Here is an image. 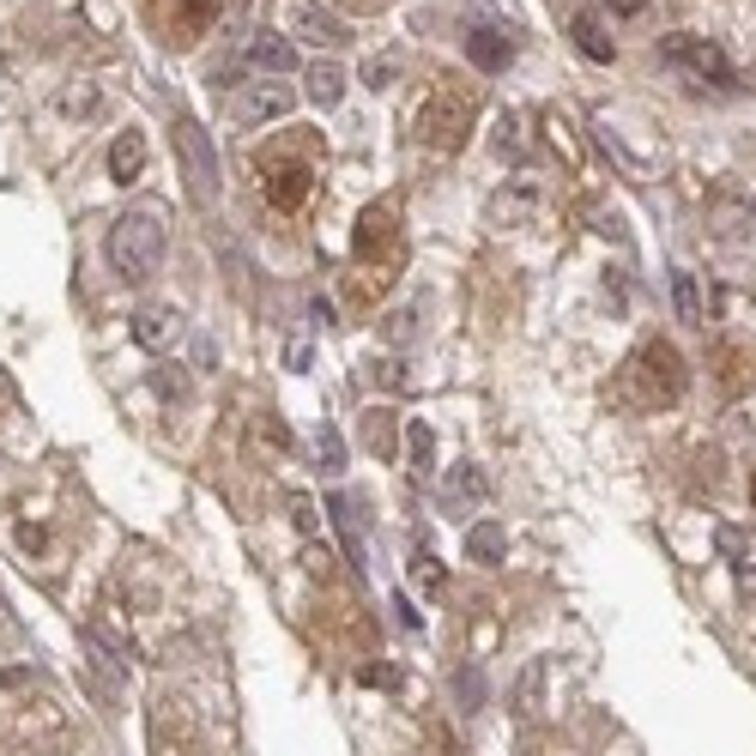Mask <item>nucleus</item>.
Masks as SVG:
<instances>
[{
	"label": "nucleus",
	"instance_id": "nucleus-14",
	"mask_svg": "<svg viewBox=\"0 0 756 756\" xmlns=\"http://www.w3.org/2000/svg\"><path fill=\"white\" fill-rule=\"evenodd\" d=\"M575 49H581L587 61H617V43H612V31L600 25V13H575Z\"/></svg>",
	"mask_w": 756,
	"mask_h": 756
},
{
	"label": "nucleus",
	"instance_id": "nucleus-2",
	"mask_svg": "<svg viewBox=\"0 0 756 756\" xmlns=\"http://www.w3.org/2000/svg\"><path fill=\"white\" fill-rule=\"evenodd\" d=\"M472 116H479V97L454 92V85H436V92L412 109V140L430 145V152H460V145L472 140Z\"/></svg>",
	"mask_w": 756,
	"mask_h": 756
},
{
	"label": "nucleus",
	"instance_id": "nucleus-6",
	"mask_svg": "<svg viewBox=\"0 0 756 756\" xmlns=\"http://www.w3.org/2000/svg\"><path fill=\"white\" fill-rule=\"evenodd\" d=\"M261 188L273 212H303L315 194V164L309 157H261Z\"/></svg>",
	"mask_w": 756,
	"mask_h": 756
},
{
	"label": "nucleus",
	"instance_id": "nucleus-37",
	"mask_svg": "<svg viewBox=\"0 0 756 756\" xmlns=\"http://www.w3.org/2000/svg\"><path fill=\"white\" fill-rule=\"evenodd\" d=\"M751 503H756V472H751Z\"/></svg>",
	"mask_w": 756,
	"mask_h": 756
},
{
	"label": "nucleus",
	"instance_id": "nucleus-18",
	"mask_svg": "<svg viewBox=\"0 0 756 756\" xmlns=\"http://www.w3.org/2000/svg\"><path fill=\"white\" fill-rule=\"evenodd\" d=\"M503 551H509V533L496 521H472L466 527V557L472 563H503Z\"/></svg>",
	"mask_w": 756,
	"mask_h": 756
},
{
	"label": "nucleus",
	"instance_id": "nucleus-1",
	"mask_svg": "<svg viewBox=\"0 0 756 756\" xmlns=\"http://www.w3.org/2000/svg\"><path fill=\"white\" fill-rule=\"evenodd\" d=\"M164 218H157L152 206H133L121 212L116 224H109V267H116L128 285H145V279L164 267Z\"/></svg>",
	"mask_w": 756,
	"mask_h": 756
},
{
	"label": "nucleus",
	"instance_id": "nucleus-35",
	"mask_svg": "<svg viewBox=\"0 0 756 756\" xmlns=\"http://www.w3.org/2000/svg\"><path fill=\"white\" fill-rule=\"evenodd\" d=\"M19 545H25V551H43V545H49V527H19Z\"/></svg>",
	"mask_w": 756,
	"mask_h": 756
},
{
	"label": "nucleus",
	"instance_id": "nucleus-5",
	"mask_svg": "<svg viewBox=\"0 0 756 756\" xmlns=\"http://www.w3.org/2000/svg\"><path fill=\"white\" fill-rule=\"evenodd\" d=\"M176 152H182V176L194 206H218V152H212V133L194 116H176Z\"/></svg>",
	"mask_w": 756,
	"mask_h": 756
},
{
	"label": "nucleus",
	"instance_id": "nucleus-9",
	"mask_svg": "<svg viewBox=\"0 0 756 756\" xmlns=\"http://www.w3.org/2000/svg\"><path fill=\"white\" fill-rule=\"evenodd\" d=\"M291 85H279V79H255L248 92H236L231 97V116L243 121V128H255V121H279V116H291Z\"/></svg>",
	"mask_w": 756,
	"mask_h": 756
},
{
	"label": "nucleus",
	"instance_id": "nucleus-3",
	"mask_svg": "<svg viewBox=\"0 0 756 756\" xmlns=\"http://www.w3.org/2000/svg\"><path fill=\"white\" fill-rule=\"evenodd\" d=\"M636 388L648 405H678L684 393H690V364H684V352L672 340H648L636 352Z\"/></svg>",
	"mask_w": 756,
	"mask_h": 756
},
{
	"label": "nucleus",
	"instance_id": "nucleus-20",
	"mask_svg": "<svg viewBox=\"0 0 756 756\" xmlns=\"http://www.w3.org/2000/svg\"><path fill=\"white\" fill-rule=\"evenodd\" d=\"M327 515H333V527H340V539H345V551H352V563H364V533H357L352 496H327Z\"/></svg>",
	"mask_w": 756,
	"mask_h": 756
},
{
	"label": "nucleus",
	"instance_id": "nucleus-7",
	"mask_svg": "<svg viewBox=\"0 0 756 756\" xmlns=\"http://www.w3.org/2000/svg\"><path fill=\"white\" fill-rule=\"evenodd\" d=\"M660 61L690 67L696 79H720V85L732 79L727 49H720V43H708V37H690V31H672V37H660Z\"/></svg>",
	"mask_w": 756,
	"mask_h": 756
},
{
	"label": "nucleus",
	"instance_id": "nucleus-11",
	"mask_svg": "<svg viewBox=\"0 0 756 756\" xmlns=\"http://www.w3.org/2000/svg\"><path fill=\"white\" fill-rule=\"evenodd\" d=\"M145 157H152V145H145V133H140V128L116 133V140H109V176H116L121 188L140 182V176H145Z\"/></svg>",
	"mask_w": 756,
	"mask_h": 756
},
{
	"label": "nucleus",
	"instance_id": "nucleus-16",
	"mask_svg": "<svg viewBox=\"0 0 756 756\" xmlns=\"http://www.w3.org/2000/svg\"><path fill=\"white\" fill-rule=\"evenodd\" d=\"M714 364H720V388H727V393H744L756 381V357L744 352V345H720Z\"/></svg>",
	"mask_w": 756,
	"mask_h": 756
},
{
	"label": "nucleus",
	"instance_id": "nucleus-17",
	"mask_svg": "<svg viewBox=\"0 0 756 756\" xmlns=\"http://www.w3.org/2000/svg\"><path fill=\"white\" fill-rule=\"evenodd\" d=\"M345 97V67L340 61H315L309 67V104L315 109H333Z\"/></svg>",
	"mask_w": 756,
	"mask_h": 756
},
{
	"label": "nucleus",
	"instance_id": "nucleus-10",
	"mask_svg": "<svg viewBox=\"0 0 756 756\" xmlns=\"http://www.w3.org/2000/svg\"><path fill=\"white\" fill-rule=\"evenodd\" d=\"M466 61L484 67V73H503L515 61V31H496V25H466Z\"/></svg>",
	"mask_w": 756,
	"mask_h": 756
},
{
	"label": "nucleus",
	"instance_id": "nucleus-21",
	"mask_svg": "<svg viewBox=\"0 0 756 756\" xmlns=\"http://www.w3.org/2000/svg\"><path fill=\"white\" fill-rule=\"evenodd\" d=\"M55 104H61V116H67V121H85V116H97V104H104V97H97L92 79H73V85H67V92L55 97Z\"/></svg>",
	"mask_w": 756,
	"mask_h": 756
},
{
	"label": "nucleus",
	"instance_id": "nucleus-26",
	"mask_svg": "<svg viewBox=\"0 0 756 756\" xmlns=\"http://www.w3.org/2000/svg\"><path fill=\"white\" fill-rule=\"evenodd\" d=\"M364 690H400V665H357Z\"/></svg>",
	"mask_w": 756,
	"mask_h": 756
},
{
	"label": "nucleus",
	"instance_id": "nucleus-31",
	"mask_svg": "<svg viewBox=\"0 0 756 756\" xmlns=\"http://www.w3.org/2000/svg\"><path fill=\"white\" fill-rule=\"evenodd\" d=\"M261 436H267L273 448H291V430H285V417H279V412H267V417H261Z\"/></svg>",
	"mask_w": 756,
	"mask_h": 756
},
{
	"label": "nucleus",
	"instance_id": "nucleus-13",
	"mask_svg": "<svg viewBox=\"0 0 756 756\" xmlns=\"http://www.w3.org/2000/svg\"><path fill=\"white\" fill-rule=\"evenodd\" d=\"M297 31H303L309 43H327V49H345V43H352L345 19H340V13H327V7H315V0L297 13Z\"/></svg>",
	"mask_w": 756,
	"mask_h": 756
},
{
	"label": "nucleus",
	"instance_id": "nucleus-15",
	"mask_svg": "<svg viewBox=\"0 0 756 756\" xmlns=\"http://www.w3.org/2000/svg\"><path fill=\"white\" fill-rule=\"evenodd\" d=\"M248 67H261V73H291V67H297V49H291L285 37H273V31H261V37L248 43Z\"/></svg>",
	"mask_w": 756,
	"mask_h": 756
},
{
	"label": "nucleus",
	"instance_id": "nucleus-30",
	"mask_svg": "<svg viewBox=\"0 0 756 756\" xmlns=\"http://www.w3.org/2000/svg\"><path fill=\"white\" fill-rule=\"evenodd\" d=\"M448 496H484V479L472 466H460L454 479H448Z\"/></svg>",
	"mask_w": 756,
	"mask_h": 756
},
{
	"label": "nucleus",
	"instance_id": "nucleus-19",
	"mask_svg": "<svg viewBox=\"0 0 756 756\" xmlns=\"http://www.w3.org/2000/svg\"><path fill=\"white\" fill-rule=\"evenodd\" d=\"M405 448H412V472L417 479H430V460H436V430L430 424H424V417H412V424H405Z\"/></svg>",
	"mask_w": 756,
	"mask_h": 756
},
{
	"label": "nucleus",
	"instance_id": "nucleus-36",
	"mask_svg": "<svg viewBox=\"0 0 756 756\" xmlns=\"http://www.w3.org/2000/svg\"><path fill=\"white\" fill-rule=\"evenodd\" d=\"M333 7H345V13H381V7H393V0H333Z\"/></svg>",
	"mask_w": 756,
	"mask_h": 756
},
{
	"label": "nucleus",
	"instance_id": "nucleus-12",
	"mask_svg": "<svg viewBox=\"0 0 756 756\" xmlns=\"http://www.w3.org/2000/svg\"><path fill=\"white\" fill-rule=\"evenodd\" d=\"M182 340V315L176 309H140L133 315V345H145V352H164V345Z\"/></svg>",
	"mask_w": 756,
	"mask_h": 756
},
{
	"label": "nucleus",
	"instance_id": "nucleus-22",
	"mask_svg": "<svg viewBox=\"0 0 756 756\" xmlns=\"http://www.w3.org/2000/svg\"><path fill=\"white\" fill-rule=\"evenodd\" d=\"M672 297H678V321H690V327H708V315H702V297H696V273H672Z\"/></svg>",
	"mask_w": 756,
	"mask_h": 756
},
{
	"label": "nucleus",
	"instance_id": "nucleus-4",
	"mask_svg": "<svg viewBox=\"0 0 756 756\" xmlns=\"http://www.w3.org/2000/svg\"><path fill=\"white\" fill-rule=\"evenodd\" d=\"M352 255L376 273H393V261H400V200H376V206L357 212Z\"/></svg>",
	"mask_w": 756,
	"mask_h": 756
},
{
	"label": "nucleus",
	"instance_id": "nucleus-33",
	"mask_svg": "<svg viewBox=\"0 0 756 756\" xmlns=\"http://www.w3.org/2000/svg\"><path fill=\"white\" fill-rule=\"evenodd\" d=\"M369 369H376V381H381V388H393V393L405 388V376H400V364H393V357H388V364H369Z\"/></svg>",
	"mask_w": 756,
	"mask_h": 756
},
{
	"label": "nucleus",
	"instance_id": "nucleus-24",
	"mask_svg": "<svg viewBox=\"0 0 756 756\" xmlns=\"http://www.w3.org/2000/svg\"><path fill=\"white\" fill-rule=\"evenodd\" d=\"M364 442H369V448H376V454H381V460H388V454H393V412H381V405H376V412H369V417H364Z\"/></svg>",
	"mask_w": 756,
	"mask_h": 756
},
{
	"label": "nucleus",
	"instance_id": "nucleus-34",
	"mask_svg": "<svg viewBox=\"0 0 756 756\" xmlns=\"http://www.w3.org/2000/svg\"><path fill=\"white\" fill-rule=\"evenodd\" d=\"M157 393H164V400H182L188 381H182V376H170V369H157Z\"/></svg>",
	"mask_w": 756,
	"mask_h": 756
},
{
	"label": "nucleus",
	"instance_id": "nucleus-29",
	"mask_svg": "<svg viewBox=\"0 0 756 756\" xmlns=\"http://www.w3.org/2000/svg\"><path fill=\"white\" fill-rule=\"evenodd\" d=\"M521 140H527V133H521V116H515V109H509V116H503V133H496V145H503V157H509V152H521Z\"/></svg>",
	"mask_w": 756,
	"mask_h": 756
},
{
	"label": "nucleus",
	"instance_id": "nucleus-32",
	"mask_svg": "<svg viewBox=\"0 0 756 756\" xmlns=\"http://www.w3.org/2000/svg\"><path fill=\"white\" fill-rule=\"evenodd\" d=\"M714 545L727 551V557H744V533H739V527H714Z\"/></svg>",
	"mask_w": 756,
	"mask_h": 756
},
{
	"label": "nucleus",
	"instance_id": "nucleus-8",
	"mask_svg": "<svg viewBox=\"0 0 756 756\" xmlns=\"http://www.w3.org/2000/svg\"><path fill=\"white\" fill-rule=\"evenodd\" d=\"M708 236H714V243H751L756 236V200L732 194V188L708 194Z\"/></svg>",
	"mask_w": 756,
	"mask_h": 756
},
{
	"label": "nucleus",
	"instance_id": "nucleus-27",
	"mask_svg": "<svg viewBox=\"0 0 756 756\" xmlns=\"http://www.w3.org/2000/svg\"><path fill=\"white\" fill-rule=\"evenodd\" d=\"M393 73H400V61H393V55H376V61H364V85H369V92L393 85Z\"/></svg>",
	"mask_w": 756,
	"mask_h": 756
},
{
	"label": "nucleus",
	"instance_id": "nucleus-28",
	"mask_svg": "<svg viewBox=\"0 0 756 756\" xmlns=\"http://www.w3.org/2000/svg\"><path fill=\"white\" fill-rule=\"evenodd\" d=\"M454 690H460V702H466V714L484 702V678H479V672H460V678H454Z\"/></svg>",
	"mask_w": 756,
	"mask_h": 756
},
{
	"label": "nucleus",
	"instance_id": "nucleus-23",
	"mask_svg": "<svg viewBox=\"0 0 756 756\" xmlns=\"http://www.w3.org/2000/svg\"><path fill=\"white\" fill-rule=\"evenodd\" d=\"M315 460H321L327 479H340V472H345V442H340L333 424H321V436H315Z\"/></svg>",
	"mask_w": 756,
	"mask_h": 756
},
{
	"label": "nucleus",
	"instance_id": "nucleus-25",
	"mask_svg": "<svg viewBox=\"0 0 756 756\" xmlns=\"http://www.w3.org/2000/svg\"><path fill=\"white\" fill-rule=\"evenodd\" d=\"M412 575H424V593H430V600H436V593H442V587H448L442 563H436L430 551H417V557H412Z\"/></svg>",
	"mask_w": 756,
	"mask_h": 756
}]
</instances>
